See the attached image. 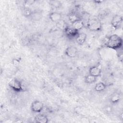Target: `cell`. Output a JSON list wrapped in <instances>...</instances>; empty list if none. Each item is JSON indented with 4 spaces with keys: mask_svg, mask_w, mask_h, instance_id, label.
Wrapping results in <instances>:
<instances>
[{
    "mask_svg": "<svg viewBox=\"0 0 123 123\" xmlns=\"http://www.w3.org/2000/svg\"><path fill=\"white\" fill-rule=\"evenodd\" d=\"M123 40L122 38L116 34H113L108 37L106 43V47L114 50L122 48Z\"/></svg>",
    "mask_w": 123,
    "mask_h": 123,
    "instance_id": "1",
    "label": "cell"
},
{
    "mask_svg": "<svg viewBox=\"0 0 123 123\" xmlns=\"http://www.w3.org/2000/svg\"><path fill=\"white\" fill-rule=\"evenodd\" d=\"M65 35L69 38L76 37L79 34V31L76 30L72 26L66 25L63 29Z\"/></svg>",
    "mask_w": 123,
    "mask_h": 123,
    "instance_id": "6",
    "label": "cell"
},
{
    "mask_svg": "<svg viewBox=\"0 0 123 123\" xmlns=\"http://www.w3.org/2000/svg\"><path fill=\"white\" fill-rule=\"evenodd\" d=\"M49 19L54 23H58L62 19V14L61 13L57 12H51L49 15Z\"/></svg>",
    "mask_w": 123,
    "mask_h": 123,
    "instance_id": "9",
    "label": "cell"
},
{
    "mask_svg": "<svg viewBox=\"0 0 123 123\" xmlns=\"http://www.w3.org/2000/svg\"><path fill=\"white\" fill-rule=\"evenodd\" d=\"M42 16L43 14L41 12H39L38 11H33L32 14L30 18L34 21H37L40 20L42 18Z\"/></svg>",
    "mask_w": 123,
    "mask_h": 123,
    "instance_id": "14",
    "label": "cell"
},
{
    "mask_svg": "<svg viewBox=\"0 0 123 123\" xmlns=\"http://www.w3.org/2000/svg\"><path fill=\"white\" fill-rule=\"evenodd\" d=\"M21 10L23 15L27 18L30 17L33 12V11L29 7L27 6L22 7L21 8Z\"/></svg>",
    "mask_w": 123,
    "mask_h": 123,
    "instance_id": "13",
    "label": "cell"
},
{
    "mask_svg": "<svg viewBox=\"0 0 123 123\" xmlns=\"http://www.w3.org/2000/svg\"><path fill=\"white\" fill-rule=\"evenodd\" d=\"M35 122L39 123H47L49 122V118L48 116L42 113L37 114L34 118Z\"/></svg>",
    "mask_w": 123,
    "mask_h": 123,
    "instance_id": "10",
    "label": "cell"
},
{
    "mask_svg": "<svg viewBox=\"0 0 123 123\" xmlns=\"http://www.w3.org/2000/svg\"><path fill=\"white\" fill-rule=\"evenodd\" d=\"M71 26L76 30L79 31L85 26V24L82 19H79L72 24Z\"/></svg>",
    "mask_w": 123,
    "mask_h": 123,
    "instance_id": "12",
    "label": "cell"
},
{
    "mask_svg": "<svg viewBox=\"0 0 123 123\" xmlns=\"http://www.w3.org/2000/svg\"><path fill=\"white\" fill-rule=\"evenodd\" d=\"M94 2H95L96 3H98V4H99V3H100L101 2H103V1H102V0H99V1H98V0H95V1H94Z\"/></svg>",
    "mask_w": 123,
    "mask_h": 123,
    "instance_id": "24",
    "label": "cell"
},
{
    "mask_svg": "<svg viewBox=\"0 0 123 123\" xmlns=\"http://www.w3.org/2000/svg\"><path fill=\"white\" fill-rule=\"evenodd\" d=\"M119 50V52L118 53H117V56H118V58H119V60L120 62H122V61H123V52L122 51H120V49H118Z\"/></svg>",
    "mask_w": 123,
    "mask_h": 123,
    "instance_id": "22",
    "label": "cell"
},
{
    "mask_svg": "<svg viewBox=\"0 0 123 123\" xmlns=\"http://www.w3.org/2000/svg\"><path fill=\"white\" fill-rule=\"evenodd\" d=\"M106 87L107 85L105 83L100 82L96 84L94 87V89L97 92H100L104 91L106 89Z\"/></svg>",
    "mask_w": 123,
    "mask_h": 123,
    "instance_id": "16",
    "label": "cell"
},
{
    "mask_svg": "<svg viewBox=\"0 0 123 123\" xmlns=\"http://www.w3.org/2000/svg\"><path fill=\"white\" fill-rule=\"evenodd\" d=\"M79 19H81V17L75 12H71L68 15V20L71 24Z\"/></svg>",
    "mask_w": 123,
    "mask_h": 123,
    "instance_id": "17",
    "label": "cell"
},
{
    "mask_svg": "<svg viewBox=\"0 0 123 123\" xmlns=\"http://www.w3.org/2000/svg\"><path fill=\"white\" fill-rule=\"evenodd\" d=\"M78 53L77 48L74 46H70L68 47L65 50V54L68 57L74 58Z\"/></svg>",
    "mask_w": 123,
    "mask_h": 123,
    "instance_id": "7",
    "label": "cell"
},
{
    "mask_svg": "<svg viewBox=\"0 0 123 123\" xmlns=\"http://www.w3.org/2000/svg\"><path fill=\"white\" fill-rule=\"evenodd\" d=\"M87 38V35L86 33L82 32L79 33L78 35L75 37L76 43L79 45H82L86 42Z\"/></svg>",
    "mask_w": 123,
    "mask_h": 123,
    "instance_id": "11",
    "label": "cell"
},
{
    "mask_svg": "<svg viewBox=\"0 0 123 123\" xmlns=\"http://www.w3.org/2000/svg\"><path fill=\"white\" fill-rule=\"evenodd\" d=\"M44 104L40 101L35 100L33 101L31 105L30 109L34 113H40L44 109Z\"/></svg>",
    "mask_w": 123,
    "mask_h": 123,
    "instance_id": "4",
    "label": "cell"
},
{
    "mask_svg": "<svg viewBox=\"0 0 123 123\" xmlns=\"http://www.w3.org/2000/svg\"><path fill=\"white\" fill-rule=\"evenodd\" d=\"M50 3L53 7H55V8H59L62 5L61 2L60 1H58V0L50 1Z\"/></svg>",
    "mask_w": 123,
    "mask_h": 123,
    "instance_id": "19",
    "label": "cell"
},
{
    "mask_svg": "<svg viewBox=\"0 0 123 123\" xmlns=\"http://www.w3.org/2000/svg\"><path fill=\"white\" fill-rule=\"evenodd\" d=\"M86 27L90 31L99 32L102 30V23L99 19L89 18L86 24Z\"/></svg>",
    "mask_w": 123,
    "mask_h": 123,
    "instance_id": "2",
    "label": "cell"
},
{
    "mask_svg": "<svg viewBox=\"0 0 123 123\" xmlns=\"http://www.w3.org/2000/svg\"><path fill=\"white\" fill-rule=\"evenodd\" d=\"M8 85L10 88L16 92H21L24 91L23 83L18 79H12L9 82Z\"/></svg>",
    "mask_w": 123,
    "mask_h": 123,
    "instance_id": "3",
    "label": "cell"
},
{
    "mask_svg": "<svg viewBox=\"0 0 123 123\" xmlns=\"http://www.w3.org/2000/svg\"><path fill=\"white\" fill-rule=\"evenodd\" d=\"M35 2V0H28L24 1V6L28 7V5H31L33 4Z\"/></svg>",
    "mask_w": 123,
    "mask_h": 123,
    "instance_id": "20",
    "label": "cell"
},
{
    "mask_svg": "<svg viewBox=\"0 0 123 123\" xmlns=\"http://www.w3.org/2000/svg\"><path fill=\"white\" fill-rule=\"evenodd\" d=\"M122 96L119 93H114L110 97V101L111 103L114 104L118 103L121 99Z\"/></svg>",
    "mask_w": 123,
    "mask_h": 123,
    "instance_id": "15",
    "label": "cell"
},
{
    "mask_svg": "<svg viewBox=\"0 0 123 123\" xmlns=\"http://www.w3.org/2000/svg\"><path fill=\"white\" fill-rule=\"evenodd\" d=\"M97 77H95L92 75L88 74L85 77V82L86 83L91 84L94 83L97 81Z\"/></svg>",
    "mask_w": 123,
    "mask_h": 123,
    "instance_id": "18",
    "label": "cell"
},
{
    "mask_svg": "<svg viewBox=\"0 0 123 123\" xmlns=\"http://www.w3.org/2000/svg\"><path fill=\"white\" fill-rule=\"evenodd\" d=\"M14 123H23V121L22 120V119H16L15 120V121L13 122Z\"/></svg>",
    "mask_w": 123,
    "mask_h": 123,
    "instance_id": "23",
    "label": "cell"
},
{
    "mask_svg": "<svg viewBox=\"0 0 123 123\" xmlns=\"http://www.w3.org/2000/svg\"><path fill=\"white\" fill-rule=\"evenodd\" d=\"M88 74L98 77L101 75V69L99 65H96L90 67L88 70Z\"/></svg>",
    "mask_w": 123,
    "mask_h": 123,
    "instance_id": "8",
    "label": "cell"
},
{
    "mask_svg": "<svg viewBox=\"0 0 123 123\" xmlns=\"http://www.w3.org/2000/svg\"><path fill=\"white\" fill-rule=\"evenodd\" d=\"M20 62V60H19V59H17V58H15V59H13L12 61V64L14 65V66H17L18 65Z\"/></svg>",
    "mask_w": 123,
    "mask_h": 123,
    "instance_id": "21",
    "label": "cell"
},
{
    "mask_svg": "<svg viewBox=\"0 0 123 123\" xmlns=\"http://www.w3.org/2000/svg\"><path fill=\"white\" fill-rule=\"evenodd\" d=\"M123 18L122 16L119 14H115L112 17L111 23L112 26L114 29H117L121 27L123 23Z\"/></svg>",
    "mask_w": 123,
    "mask_h": 123,
    "instance_id": "5",
    "label": "cell"
}]
</instances>
